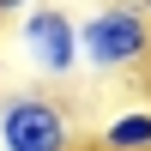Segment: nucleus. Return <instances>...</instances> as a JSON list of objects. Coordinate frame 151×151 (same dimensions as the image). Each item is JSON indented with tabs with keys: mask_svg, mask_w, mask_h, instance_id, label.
I'll return each instance as SVG.
<instances>
[{
	"mask_svg": "<svg viewBox=\"0 0 151 151\" xmlns=\"http://www.w3.org/2000/svg\"><path fill=\"white\" fill-rule=\"evenodd\" d=\"M97 145L103 151H151V109H121L115 121H103Z\"/></svg>",
	"mask_w": 151,
	"mask_h": 151,
	"instance_id": "4",
	"label": "nucleus"
},
{
	"mask_svg": "<svg viewBox=\"0 0 151 151\" xmlns=\"http://www.w3.org/2000/svg\"><path fill=\"white\" fill-rule=\"evenodd\" d=\"M18 55H24V67H30L36 79H48V85L73 79V73L85 67V42H79L73 12H60V6H30V12L18 18Z\"/></svg>",
	"mask_w": 151,
	"mask_h": 151,
	"instance_id": "2",
	"label": "nucleus"
},
{
	"mask_svg": "<svg viewBox=\"0 0 151 151\" xmlns=\"http://www.w3.org/2000/svg\"><path fill=\"white\" fill-rule=\"evenodd\" d=\"M30 6H36V0H0V18H24Z\"/></svg>",
	"mask_w": 151,
	"mask_h": 151,
	"instance_id": "5",
	"label": "nucleus"
},
{
	"mask_svg": "<svg viewBox=\"0 0 151 151\" xmlns=\"http://www.w3.org/2000/svg\"><path fill=\"white\" fill-rule=\"evenodd\" d=\"M139 6H145V12H151V0H139Z\"/></svg>",
	"mask_w": 151,
	"mask_h": 151,
	"instance_id": "6",
	"label": "nucleus"
},
{
	"mask_svg": "<svg viewBox=\"0 0 151 151\" xmlns=\"http://www.w3.org/2000/svg\"><path fill=\"white\" fill-rule=\"evenodd\" d=\"M79 42L91 73H139L151 60V12L139 0H109L79 18Z\"/></svg>",
	"mask_w": 151,
	"mask_h": 151,
	"instance_id": "1",
	"label": "nucleus"
},
{
	"mask_svg": "<svg viewBox=\"0 0 151 151\" xmlns=\"http://www.w3.org/2000/svg\"><path fill=\"white\" fill-rule=\"evenodd\" d=\"M0 151H73V115L48 91L0 97Z\"/></svg>",
	"mask_w": 151,
	"mask_h": 151,
	"instance_id": "3",
	"label": "nucleus"
}]
</instances>
